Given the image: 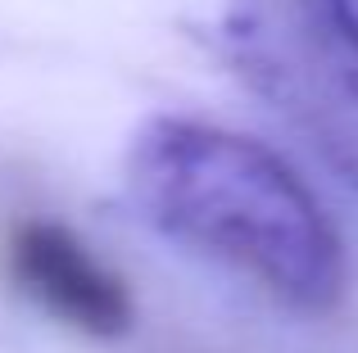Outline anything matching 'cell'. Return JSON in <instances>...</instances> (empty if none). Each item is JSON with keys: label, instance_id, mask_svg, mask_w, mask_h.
Here are the masks:
<instances>
[{"label": "cell", "instance_id": "obj_1", "mask_svg": "<svg viewBox=\"0 0 358 353\" xmlns=\"http://www.w3.org/2000/svg\"><path fill=\"white\" fill-rule=\"evenodd\" d=\"M127 204L177 245L227 263L295 313L345 299V245L304 181L227 127L159 114L122 150Z\"/></svg>", "mask_w": 358, "mask_h": 353}, {"label": "cell", "instance_id": "obj_2", "mask_svg": "<svg viewBox=\"0 0 358 353\" xmlns=\"http://www.w3.org/2000/svg\"><path fill=\"white\" fill-rule=\"evenodd\" d=\"M222 45L245 87L358 190L354 0H222Z\"/></svg>", "mask_w": 358, "mask_h": 353}, {"label": "cell", "instance_id": "obj_3", "mask_svg": "<svg viewBox=\"0 0 358 353\" xmlns=\"http://www.w3.org/2000/svg\"><path fill=\"white\" fill-rule=\"evenodd\" d=\"M5 267L23 294H32L50 317L96 340H118L131 331L127 285L96 263L87 245L64 222L23 218L5 236Z\"/></svg>", "mask_w": 358, "mask_h": 353}]
</instances>
